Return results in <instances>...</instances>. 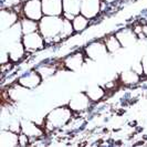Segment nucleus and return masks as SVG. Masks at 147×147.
I'll use <instances>...</instances> for the list:
<instances>
[{"label": "nucleus", "instance_id": "1", "mask_svg": "<svg viewBox=\"0 0 147 147\" xmlns=\"http://www.w3.org/2000/svg\"><path fill=\"white\" fill-rule=\"evenodd\" d=\"M63 17L57 16H43L39 21V32L44 38L45 42H54L60 40V33L63 28Z\"/></svg>", "mask_w": 147, "mask_h": 147}, {"label": "nucleus", "instance_id": "2", "mask_svg": "<svg viewBox=\"0 0 147 147\" xmlns=\"http://www.w3.org/2000/svg\"><path fill=\"white\" fill-rule=\"evenodd\" d=\"M73 112L69 106H59L53 109L44 118V127L47 131L62 128L72 119Z\"/></svg>", "mask_w": 147, "mask_h": 147}, {"label": "nucleus", "instance_id": "3", "mask_svg": "<svg viewBox=\"0 0 147 147\" xmlns=\"http://www.w3.org/2000/svg\"><path fill=\"white\" fill-rule=\"evenodd\" d=\"M22 9H23L24 17L34 21L39 22L44 16L41 0H28L24 2Z\"/></svg>", "mask_w": 147, "mask_h": 147}, {"label": "nucleus", "instance_id": "4", "mask_svg": "<svg viewBox=\"0 0 147 147\" xmlns=\"http://www.w3.org/2000/svg\"><path fill=\"white\" fill-rule=\"evenodd\" d=\"M21 41L26 48V50L29 52H34L43 49L44 42H45L44 38L38 31L33 32V33H29V34H23Z\"/></svg>", "mask_w": 147, "mask_h": 147}, {"label": "nucleus", "instance_id": "5", "mask_svg": "<svg viewBox=\"0 0 147 147\" xmlns=\"http://www.w3.org/2000/svg\"><path fill=\"white\" fill-rule=\"evenodd\" d=\"M91 100L88 96V94L85 92H80L74 94L71 100L69 101L67 106L72 110V112L74 113H80V112H84L90 107L91 105Z\"/></svg>", "mask_w": 147, "mask_h": 147}, {"label": "nucleus", "instance_id": "6", "mask_svg": "<svg viewBox=\"0 0 147 147\" xmlns=\"http://www.w3.org/2000/svg\"><path fill=\"white\" fill-rule=\"evenodd\" d=\"M107 53L109 51L106 49V45L102 41H94L92 43L88 44L85 48V54L88 59L92 61L103 59Z\"/></svg>", "mask_w": 147, "mask_h": 147}, {"label": "nucleus", "instance_id": "7", "mask_svg": "<svg viewBox=\"0 0 147 147\" xmlns=\"http://www.w3.org/2000/svg\"><path fill=\"white\" fill-rule=\"evenodd\" d=\"M102 6V0H82L81 1V15L88 20L94 19L100 13Z\"/></svg>", "mask_w": 147, "mask_h": 147}, {"label": "nucleus", "instance_id": "8", "mask_svg": "<svg viewBox=\"0 0 147 147\" xmlns=\"http://www.w3.org/2000/svg\"><path fill=\"white\" fill-rule=\"evenodd\" d=\"M81 1L82 0H62L63 5V15L64 19L72 21L75 16L81 13Z\"/></svg>", "mask_w": 147, "mask_h": 147}, {"label": "nucleus", "instance_id": "9", "mask_svg": "<svg viewBox=\"0 0 147 147\" xmlns=\"http://www.w3.org/2000/svg\"><path fill=\"white\" fill-rule=\"evenodd\" d=\"M42 80V76L38 71H30L28 73L23 74L21 78H19L18 83L28 90H33L40 85Z\"/></svg>", "mask_w": 147, "mask_h": 147}, {"label": "nucleus", "instance_id": "10", "mask_svg": "<svg viewBox=\"0 0 147 147\" xmlns=\"http://www.w3.org/2000/svg\"><path fill=\"white\" fill-rule=\"evenodd\" d=\"M116 38L118 39V41L121 42L123 48H129L133 47L134 44L137 43V41L140 40L137 34L135 33V31L131 28H124L121 29L119 31L116 32Z\"/></svg>", "mask_w": 147, "mask_h": 147}, {"label": "nucleus", "instance_id": "11", "mask_svg": "<svg viewBox=\"0 0 147 147\" xmlns=\"http://www.w3.org/2000/svg\"><path fill=\"white\" fill-rule=\"evenodd\" d=\"M18 20V13L13 11L10 8H2L0 12V26H1V31H6L9 28H11L13 24H16Z\"/></svg>", "mask_w": 147, "mask_h": 147}, {"label": "nucleus", "instance_id": "12", "mask_svg": "<svg viewBox=\"0 0 147 147\" xmlns=\"http://www.w3.org/2000/svg\"><path fill=\"white\" fill-rule=\"evenodd\" d=\"M41 2H42V10L44 16L62 17L63 15L62 0H41Z\"/></svg>", "mask_w": 147, "mask_h": 147}, {"label": "nucleus", "instance_id": "13", "mask_svg": "<svg viewBox=\"0 0 147 147\" xmlns=\"http://www.w3.org/2000/svg\"><path fill=\"white\" fill-rule=\"evenodd\" d=\"M0 146L16 147L19 146V134L10 129H2L0 133Z\"/></svg>", "mask_w": 147, "mask_h": 147}, {"label": "nucleus", "instance_id": "14", "mask_svg": "<svg viewBox=\"0 0 147 147\" xmlns=\"http://www.w3.org/2000/svg\"><path fill=\"white\" fill-rule=\"evenodd\" d=\"M21 133L26 134L30 138H39L44 134L43 129H41L37 124L27 119L21 121Z\"/></svg>", "mask_w": 147, "mask_h": 147}, {"label": "nucleus", "instance_id": "15", "mask_svg": "<svg viewBox=\"0 0 147 147\" xmlns=\"http://www.w3.org/2000/svg\"><path fill=\"white\" fill-rule=\"evenodd\" d=\"M84 64V55L81 52H75L64 59V65L70 71H78Z\"/></svg>", "mask_w": 147, "mask_h": 147}, {"label": "nucleus", "instance_id": "16", "mask_svg": "<svg viewBox=\"0 0 147 147\" xmlns=\"http://www.w3.org/2000/svg\"><path fill=\"white\" fill-rule=\"evenodd\" d=\"M8 53H9V58L11 62H18L23 58L24 53H26V48L22 43V41H17L13 43L8 45Z\"/></svg>", "mask_w": 147, "mask_h": 147}, {"label": "nucleus", "instance_id": "17", "mask_svg": "<svg viewBox=\"0 0 147 147\" xmlns=\"http://www.w3.org/2000/svg\"><path fill=\"white\" fill-rule=\"evenodd\" d=\"M140 75L133 70H125L119 74V80L125 85H135L140 82Z\"/></svg>", "mask_w": 147, "mask_h": 147}, {"label": "nucleus", "instance_id": "18", "mask_svg": "<svg viewBox=\"0 0 147 147\" xmlns=\"http://www.w3.org/2000/svg\"><path fill=\"white\" fill-rule=\"evenodd\" d=\"M21 29L23 34H29V33H33L37 32L39 30V22L31 20L29 18H23L21 19Z\"/></svg>", "mask_w": 147, "mask_h": 147}, {"label": "nucleus", "instance_id": "19", "mask_svg": "<svg viewBox=\"0 0 147 147\" xmlns=\"http://www.w3.org/2000/svg\"><path fill=\"white\" fill-rule=\"evenodd\" d=\"M85 93L88 94V96L90 97V100L92 102H97L100 100H102L105 95V90L100 85H95V86H91L88 88Z\"/></svg>", "mask_w": 147, "mask_h": 147}, {"label": "nucleus", "instance_id": "20", "mask_svg": "<svg viewBox=\"0 0 147 147\" xmlns=\"http://www.w3.org/2000/svg\"><path fill=\"white\" fill-rule=\"evenodd\" d=\"M104 43L106 45V49H107L109 53H115L118 50H121V48H123L121 42L118 41V39L116 38V36H109V37H106L105 40H104Z\"/></svg>", "mask_w": 147, "mask_h": 147}, {"label": "nucleus", "instance_id": "21", "mask_svg": "<svg viewBox=\"0 0 147 147\" xmlns=\"http://www.w3.org/2000/svg\"><path fill=\"white\" fill-rule=\"evenodd\" d=\"M72 24H73V28L75 32H82L83 30H85L88 28V19L80 13V15L75 16V18L72 20Z\"/></svg>", "mask_w": 147, "mask_h": 147}, {"label": "nucleus", "instance_id": "22", "mask_svg": "<svg viewBox=\"0 0 147 147\" xmlns=\"http://www.w3.org/2000/svg\"><path fill=\"white\" fill-rule=\"evenodd\" d=\"M37 71L42 76V79L45 80V79L50 78V76H52L53 74L55 73V67L52 65H49V64H44V65L40 66Z\"/></svg>", "mask_w": 147, "mask_h": 147}, {"label": "nucleus", "instance_id": "23", "mask_svg": "<svg viewBox=\"0 0 147 147\" xmlns=\"http://www.w3.org/2000/svg\"><path fill=\"white\" fill-rule=\"evenodd\" d=\"M74 31L73 28V24H72V21L67 20V19H64V22H63V28H62V31L60 33V38H66V37H70Z\"/></svg>", "mask_w": 147, "mask_h": 147}, {"label": "nucleus", "instance_id": "24", "mask_svg": "<svg viewBox=\"0 0 147 147\" xmlns=\"http://www.w3.org/2000/svg\"><path fill=\"white\" fill-rule=\"evenodd\" d=\"M30 137H28L26 134L20 133L19 134V146H27L29 144Z\"/></svg>", "mask_w": 147, "mask_h": 147}, {"label": "nucleus", "instance_id": "25", "mask_svg": "<svg viewBox=\"0 0 147 147\" xmlns=\"http://www.w3.org/2000/svg\"><path fill=\"white\" fill-rule=\"evenodd\" d=\"M132 70L133 71H135L137 74H144V71H143V65H142V62H135V63H133L132 65Z\"/></svg>", "mask_w": 147, "mask_h": 147}, {"label": "nucleus", "instance_id": "26", "mask_svg": "<svg viewBox=\"0 0 147 147\" xmlns=\"http://www.w3.org/2000/svg\"><path fill=\"white\" fill-rule=\"evenodd\" d=\"M21 0H3V5L8 8H11V7H15L17 5L20 3Z\"/></svg>", "mask_w": 147, "mask_h": 147}, {"label": "nucleus", "instance_id": "27", "mask_svg": "<svg viewBox=\"0 0 147 147\" xmlns=\"http://www.w3.org/2000/svg\"><path fill=\"white\" fill-rule=\"evenodd\" d=\"M142 65H143V71H144V74L147 75V53H145L143 57H142Z\"/></svg>", "mask_w": 147, "mask_h": 147}, {"label": "nucleus", "instance_id": "28", "mask_svg": "<svg viewBox=\"0 0 147 147\" xmlns=\"http://www.w3.org/2000/svg\"><path fill=\"white\" fill-rule=\"evenodd\" d=\"M103 2H105V3H112V2H114L115 0H102Z\"/></svg>", "mask_w": 147, "mask_h": 147}]
</instances>
